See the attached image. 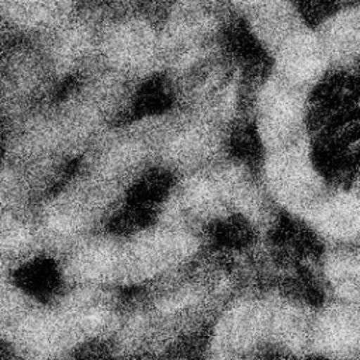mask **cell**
<instances>
[{
	"label": "cell",
	"instance_id": "7a4b0ae2",
	"mask_svg": "<svg viewBox=\"0 0 360 360\" xmlns=\"http://www.w3.org/2000/svg\"><path fill=\"white\" fill-rule=\"evenodd\" d=\"M311 345L333 360L360 357V307L335 301L325 308L312 325Z\"/></svg>",
	"mask_w": 360,
	"mask_h": 360
},
{
	"label": "cell",
	"instance_id": "6da1fadb",
	"mask_svg": "<svg viewBox=\"0 0 360 360\" xmlns=\"http://www.w3.org/2000/svg\"><path fill=\"white\" fill-rule=\"evenodd\" d=\"M304 219L336 246L360 243V190L353 184L330 186Z\"/></svg>",
	"mask_w": 360,
	"mask_h": 360
},
{
	"label": "cell",
	"instance_id": "3957f363",
	"mask_svg": "<svg viewBox=\"0 0 360 360\" xmlns=\"http://www.w3.org/2000/svg\"><path fill=\"white\" fill-rule=\"evenodd\" d=\"M336 301L360 307V246L340 245L328 255L323 267Z\"/></svg>",
	"mask_w": 360,
	"mask_h": 360
}]
</instances>
